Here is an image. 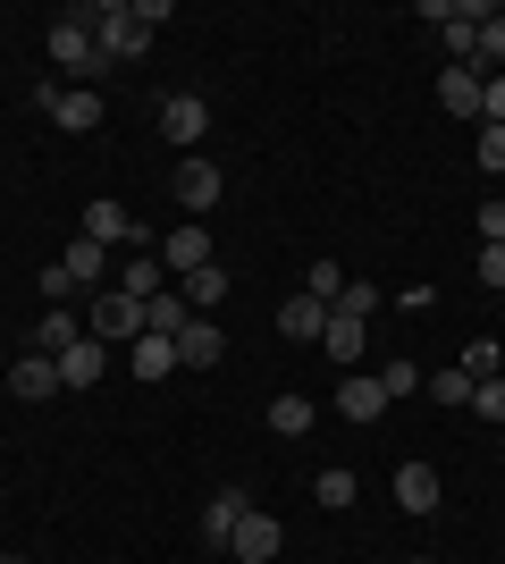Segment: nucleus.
<instances>
[{
  "mask_svg": "<svg viewBox=\"0 0 505 564\" xmlns=\"http://www.w3.org/2000/svg\"><path fill=\"white\" fill-rule=\"evenodd\" d=\"M481 286H497V295H505V245H481Z\"/></svg>",
  "mask_w": 505,
  "mask_h": 564,
  "instance_id": "35",
  "label": "nucleus"
},
{
  "mask_svg": "<svg viewBox=\"0 0 505 564\" xmlns=\"http://www.w3.org/2000/svg\"><path fill=\"white\" fill-rule=\"evenodd\" d=\"M94 43H101V59L119 68V59H144L152 51V25L135 18V0H110V9H94Z\"/></svg>",
  "mask_w": 505,
  "mask_h": 564,
  "instance_id": "2",
  "label": "nucleus"
},
{
  "mask_svg": "<svg viewBox=\"0 0 505 564\" xmlns=\"http://www.w3.org/2000/svg\"><path fill=\"white\" fill-rule=\"evenodd\" d=\"M177 295H186V312H211V304H228V270L211 261V270H194V279L177 286Z\"/></svg>",
  "mask_w": 505,
  "mask_h": 564,
  "instance_id": "23",
  "label": "nucleus"
},
{
  "mask_svg": "<svg viewBox=\"0 0 505 564\" xmlns=\"http://www.w3.org/2000/svg\"><path fill=\"white\" fill-rule=\"evenodd\" d=\"M312 422H320L312 397H270V430H278V438H304Z\"/></svg>",
  "mask_w": 505,
  "mask_h": 564,
  "instance_id": "22",
  "label": "nucleus"
},
{
  "mask_svg": "<svg viewBox=\"0 0 505 564\" xmlns=\"http://www.w3.org/2000/svg\"><path fill=\"white\" fill-rule=\"evenodd\" d=\"M371 379H380V388H387V404H396V397H413V388H421V362H380Z\"/></svg>",
  "mask_w": 505,
  "mask_h": 564,
  "instance_id": "30",
  "label": "nucleus"
},
{
  "mask_svg": "<svg viewBox=\"0 0 505 564\" xmlns=\"http://www.w3.org/2000/svg\"><path fill=\"white\" fill-rule=\"evenodd\" d=\"M168 186H177V212H211V203H219V194H228V177H219V161H194V152H186V161H177V177H168Z\"/></svg>",
  "mask_w": 505,
  "mask_h": 564,
  "instance_id": "5",
  "label": "nucleus"
},
{
  "mask_svg": "<svg viewBox=\"0 0 505 564\" xmlns=\"http://www.w3.org/2000/svg\"><path fill=\"white\" fill-rule=\"evenodd\" d=\"M387 497H396V506H405V514H438V471L430 464H396V480H387Z\"/></svg>",
  "mask_w": 505,
  "mask_h": 564,
  "instance_id": "9",
  "label": "nucleus"
},
{
  "mask_svg": "<svg viewBox=\"0 0 505 564\" xmlns=\"http://www.w3.org/2000/svg\"><path fill=\"white\" fill-rule=\"evenodd\" d=\"M76 337H85V321H76L68 304H51V312H43V329H34V354H51V362H59Z\"/></svg>",
  "mask_w": 505,
  "mask_h": 564,
  "instance_id": "21",
  "label": "nucleus"
},
{
  "mask_svg": "<svg viewBox=\"0 0 505 564\" xmlns=\"http://www.w3.org/2000/svg\"><path fill=\"white\" fill-rule=\"evenodd\" d=\"M421 388H430L447 413H472V388H481V379L463 371V362H447V371H421Z\"/></svg>",
  "mask_w": 505,
  "mask_h": 564,
  "instance_id": "20",
  "label": "nucleus"
},
{
  "mask_svg": "<svg viewBox=\"0 0 505 564\" xmlns=\"http://www.w3.org/2000/svg\"><path fill=\"white\" fill-rule=\"evenodd\" d=\"M9 397H18V404H51V397H59V362H51V354L9 362Z\"/></svg>",
  "mask_w": 505,
  "mask_h": 564,
  "instance_id": "8",
  "label": "nucleus"
},
{
  "mask_svg": "<svg viewBox=\"0 0 505 564\" xmlns=\"http://www.w3.org/2000/svg\"><path fill=\"white\" fill-rule=\"evenodd\" d=\"M110 362H119V354L101 346V337H76V346L59 354V388H94V379L110 371Z\"/></svg>",
  "mask_w": 505,
  "mask_h": 564,
  "instance_id": "12",
  "label": "nucleus"
},
{
  "mask_svg": "<svg viewBox=\"0 0 505 564\" xmlns=\"http://www.w3.org/2000/svg\"><path fill=\"white\" fill-rule=\"evenodd\" d=\"M219 354H228V337H219V321H202V312H194L186 329H177V362H186V371H211Z\"/></svg>",
  "mask_w": 505,
  "mask_h": 564,
  "instance_id": "15",
  "label": "nucleus"
},
{
  "mask_svg": "<svg viewBox=\"0 0 505 564\" xmlns=\"http://www.w3.org/2000/svg\"><path fill=\"white\" fill-rule=\"evenodd\" d=\"M119 295H135V304H152V295H161V261H144V253H135V261H127V270H119Z\"/></svg>",
  "mask_w": 505,
  "mask_h": 564,
  "instance_id": "27",
  "label": "nucleus"
},
{
  "mask_svg": "<svg viewBox=\"0 0 505 564\" xmlns=\"http://www.w3.org/2000/svg\"><path fill=\"white\" fill-rule=\"evenodd\" d=\"M76 236H94L101 253H110V245H135L144 228H135V219H127L119 203H110V194H101V203H85V228H76Z\"/></svg>",
  "mask_w": 505,
  "mask_h": 564,
  "instance_id": "13",
  "label": "nucleus"
},
{
  "mask_svg": "<svg viewBox=\"0 0 505 564\" xmlns=\"http://www.w3.org/2000/svg\"><path fill=\"white\" fill-rule=\"evenodd\" d=\"M161 135L177 143V152H194V143L211 135V101H202V94H168L161 101Z\"/></svg>",
  "mask_w": 505,
  "mask_h": 564,
  "instance_id": "6",
  "label": "nucleus"
},
{
  "mask_svg": "<svg viewBox=\"0 0 505 564\" xmlns=\"http://www.w3.org/2000/svg\"><path fill=\"white\" fill-rule=\"evenodd\" d=\"M51 68L85 76V85H101V76H110V59H101V43H94V9H76V18L51 25Z\"/></svg>",
  "mask_w": 505,
  "mask_h": 564,
  "instance_id": "1",
  "label": "nucleus"
},
{
  "mask_svg": "<svg viewBox=\"0 0 505 564\" xmlns=\"http://www.w3.org/2000/svg\"><path fill=\"white\" fill-rule=\"evenodd\" d=\"M304 295H320V304L337 312V295H345V270H337V261H312V286H304Z\"/></svg>",
  "mask_w": 505,
  "mask_h": 564,
  "instance_id": "31",
  "label": "nucleus"
},
{
  "mask_svg": "<svg viewBox=\"0 0 505 564\" xmlns=\"http://www.w3.org/2000/svg\"><path fill=\"white\" fill-rule=\"evenodd\" d=\"M34 101H43L51 127H68V135H94V127H101V94H94V85H43Z\"/></svg>",
  "mask_w": 505,
  "mask_h": 564,
  "instance_id": "4",
  "label": "nucleus"
},
{
  "mask_svg": "<svg viewBox=\"0 0 505 564\" xmlns=\"http://www.w3.org/2000/svg\"><path fill=\"white\" fill-rule=\"evenodd\" d=\"M85 337H101L110 354H127L135 337H144V304H135V295H119V286H101L94 312H85Z\"/></svg>",
  "mask_w": 505,
  "mask_h": 564,
  "instance_id": "3",
  "label": "nucleus"
},
{
  "mask_svg": "<svg viewBox=\"0 0 505 564\" xmlns=\"http://www.w3.org/2000/svg\"><path fill=\"white\" fill-rule=\"evenodd\" d=\"M186 321H194L186 295H152V304H144V337H177Z\"/></svg>",
  "mask_w": 505,
  "mask_h": 564,
  "instance_id": "24",
  "label": "nucleus"
},
{
  "mask_svg": "<svg viewBox=\"0 0 505 564\" xmlns=\"http://www.w3.org/2000/svg\"><path fill=\"white\" fill-rule=\"evenodd\" d=\"M320 354H329V362H362V321H337V312H329V329H320Z\"/></svg>",
  "mask_w": 505,
  "mask_h": 564,
  "instance_id": "25",
  "label": "nucleus"
},
{
  "mask_svg": "<svg viewBox=\"0 0 505 564\" xmlns=\"http://www.w3.org/2000/svg\"><path fill=\"white\" fill-rule=\"evenodd\" d=\"M438 110L463 118V127H481V68H447L438 76Z\"/></svg>",
  "mask_w": 505,
  "mask_h": 564,
  "instance_id": "11",
  "label": "nucleus"
},
{
  "mask_svg": "<svg viewBox=\"0 0 505 564\" xmlns=\"http://www.w3.org/2000/svg\"><path fill=\"white\" fill-rule=\"evenodd\" d=\"M244 506H253V497H244V489H219L211 506H202V547H228V540H237Z\"/></svg>",
  "mask_w": 505,
  "mask_h": 564,
  "instance_id": "17",
  "label": "nucleus"
},
{
  "mask_svg": "<svg viewBox=\"0 0 505 564\" xmlns=\"http://www.w3.org/2000/svg\"><path fill=\"white\" fill-rule=\"evenodd\" d=\"M380 304H387V286H371V279H345V295H337V321H371Z\"/></svg>",
  "mask_w": 505,
  "mask_h": 564,
  "instance_id": "26",
  "label": "nucleus"
},
{
  "mask_svg": "<svg viewBox=\"0 0 505 564\" xmlns=\"http://www.w3.org/2000/svg\"><path fill=\"white\" fill-rule=\"evenodd\" d=\"M161 261L177 270V279H194V270H211V228H168Z\"/></svg>",
  "mask_w": 505,
  "mask_h": 564,
  "instance_id": "16",
  "label": "nucleus"
},
{
  "mask_svg": "<svg viewBox=\"0 0 505 564\" xmlns=\"http://www.w3.org/2000/svg\"><path fill=\"white\" fill-rule=\"evenodd\" d=\"M463 371H472V379H497V371H505L497 337H472V346H463Z\"/></svg>",
  "mask_w": 505,
  "mask_h": 564,
  "instance_id": "29",
  "label": "nucleus"
},
{
  "mask_svg": "<svg viewBox=\"0 0 505 564\" xmlns=\"http://www.w3.org/2000/svg\"><path fill=\"white\" fill-rule=\"evenodd\" d=\"M278 547H287L278 514H262V506H244V522H237V540H228V556H237V564H270Z\"/></svg>",
  "mask_w": 505,
  "mask_h": 564,
  "instance_id": "7",
  "label": "nucleus"
},
{
  "mask_svg": "<svg viewBox=\"0 0 505 564\" xmlns=\"http://www.w3.org/2000/svg\"><path fill=\"white\" fill-rule=\"evenodd\" d=\"M481 169H488V177H505V127H481Z\"/></svg>",
  "mask_w": 505,
  "mask_h": 564,
  "instance_id": "33",
  "label": "nucleus"
},
{
  "mask_svg": "<svg viewBox=\"0 0 505 564\" xmlns=\"http://www.w3.org/2000/svg\"><path fill=\"white\" fill-rule=\"evenodd\" d=\"M337 413H345V422H387V388H380L371 371L337 379Z\"/></svg>",
  "mask_w": 505,
  "mask_h": 564,
  "instance_id": "10",
  "label": "nucleus"
},
{
  "mask_svg": "<svg viewBox=\"0 0 505 564\" xmlns=\"http://www.w3.org/2000/svg\"><path fill=\"white\" fill-rule=\"evenodd\" d=\"M472 228H481V245H505V203H481V219H472Z\"/></svg>",
  "mask_w": 505,
  "mask_h": 564,
  "instance_id": "34",
  "label": "nucleus"
},
{
  "mask_svg": "<svg viewBox=\"0 0 505 564\" xmlns=\"http://www.w3.org/2000/svg\"><path fill=\"white\" fill-rule=\"evenodd\" d=\"M472 413H488V422H505V371H497V379H481V388H472Z\"/></svg>",
  "mask_w": 505,
  "mask_h": 564,
  "instance_id": "32",
  "label": "nucleus"
},
{
  "mask_svg": "<svg viewBox=\"0 0 505 564\" xmlns=\"http://www.w3.org/2000/svg\"><path fill=\"white\" fill-rule=\"evenodd\" d=\"M312 497H320V506L337 514V506H354L362 489H354V471H345V464H329V471H320V489H312Z\"/></svg>",
  "mask_w": 505,
  "mask_h": 564,
  "instance_id": "28",
  "label": "nucleus"
},
{
  "mask_svg": "<svg viewBox=\"0 0 505 564\" xmlns=\"http://www.w3.org/2000/svg\"><path fill=\"white\" fill-rule=\"evenodd\" d=\"M320 329H329V304H320V295H287V304H278V337L320 346Z\"/></svg>",
  "mask_w": 505,
  "mask_h": 564,
  "instance_id": "14",
  "label": "nucleus"
},
{
  "mask_svg": "<svg viewBox=\"0 0 505 564\" xmlns=\"http://www.w3.org/2000/svg\"><path fill=\"white\" fill-rule=\"evenodd\" d=\"M0 564H25V556H0Z\"/></svg>",
  "mask_w": 505,
  "mask_h": 564,
  "instance_id": "36",
  "label": "nucleus"
},
{
  "mask_svg": "<svg viewBox=\"0 0 505 564\" xmlns=\"http://www.w3.org/2000/svg\"><path fill=\"white\" fill-rule=\"evenodd\" d=\"M119 362H127L135 379H168V371H177V337H135Z\"/></svg>",
  "mask_w": 505,
  "mask_h": 564,
  "instance_id": "19",
  "label": "nucleus"
},
{
  "mask_svg": "<svg viewBox=\"0 0 505 564\" xmlns=\"http://www.w3.org/2000/svg\"><path fill=\"white\" fill-rule=\"evenodd\" d=\"M59 270H68V286H94V295H101V279H110V253H101L94 236H76L68 253H59Z\"/></svg>",
  "mask_w": 505,
  "mask_h": 564,
  "instance_id": "18",
  "label": "nucleus"
},
{
  "mask_svg": "<svg viewBox=\"0 0 505 564\" xmlns=\"http://www.w3.org/2000/svg\"><path fill=\"white\" fill-rule=\"evenodd\" d=\"M413 564H430V556H413Z\"/></svg>",
  "mask_w": 505,
  "mask_h": 564,
  "instance_id": "37",
  "label": "nucleus"
}]
</instances>
